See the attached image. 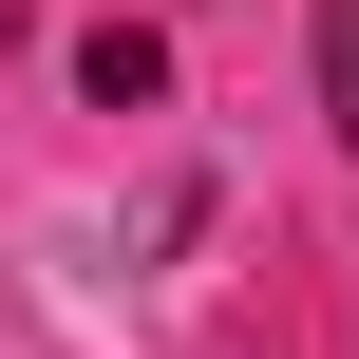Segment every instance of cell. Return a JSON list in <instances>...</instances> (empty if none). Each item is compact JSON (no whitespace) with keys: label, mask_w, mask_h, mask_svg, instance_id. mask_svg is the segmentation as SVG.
<instances>
[{"label":"cell","mask_w":359,"mask_h":359,"mask_svg":"<svg viewBox=\"0 0 359 359\" xmlns=\"http://www.w3.org/2000/svg\"><path fill=\"white\" fill-rule=\"evenodd\" d=\"M322 114H341V151H359V0H322Z\"/></svg>","instance_id":"obj_1"}]
</instances>
